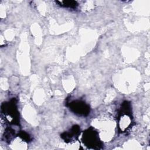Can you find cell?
<instances>
[{"label": "cell", "instance_id": "cell-1", "mask_svg": "<svg viewBox=\"0 0 150 150\" xmlns=\"http://www.w3.org/2000/svg\"><path fill=\"white\" fill-rule=\"evenodd\" d=\"M131 104L128 101H124L121 107L118 114V128L120 131L123 132L127 130L132 122Z\"/></svg>", "mask_w": 150, "mask_h": 150}, {"label": "cell", "instance_id": "cell-2", "mask_svg": "<svg viewBox=\"0 0 150 150\" xmlns=\"http://www.w3.org/2000/svg\"><path fill=\"white\" fill-rule=\"evenodd\" d=\"M82 141L89 148L100 149L103 145L99 139L98 132L92 127L89 128L84 132Z\"/></svg>", "mask_w": 150, "mask_h": 150}, {"label": "cell", "instance_id": "cell-3", "mask_svg": "<svg viewBox=\"0 0 150 150\" xmlns=\"http://www.w3.org/2000/svg\"><path fill=\"white\" fill-rule=\"evenodd\" d=\"M2 113L4 116L11 118V123L13 124H19V112L17 108L16 101L15 98L10 101L4 103L1 106Z\"/></svg>", "mask_w": 150, "mask_h": 150}, {"label": "cell", "instance_id": "cell-4", "mask_svg": "<svg viewBox=\"0 0 150 150\" xmlns=\"http://www.w3.org/2000/svg\"><path fill=\"white\" fill-rule=\"evenodd\" d=\"M68 107L70 111L80 116L85 117L90 113V106L81 100H73L69 103Z\"/></svg>", "mask_w": 150, "mask_h": 150}, {"label": "cell", "instance_id": "cell-5", "mask_svg": "<svg viewBox=\"0 0 150 150\" xmlns=\"http://www.w3.org/2000/svg\"><path fill=\"white\" fill-rule=\"evenodd\" d=\"M80 127L78 125H74L67 132H64L61 134V137L66 142H69L77 138L80 133Z\"/></svg>", "mask_w": 150, "mask_h": 150}, {"label": "cell", "instance_id": "cell-6", "mask_svg": "<svg viewBox=\"0 0 150 150\" xmlns=\"http://www.w3.org/2000/svg\"><path fill=\"white\" fill-rule=\"evenodd\" d=\"M57 3H59V5L62 6L69 8H76L78 5L76 1H57Z\"/></svg>", "mask_w": 150, "mask_h": 150}, {"label": "cell", "instance_id": "cell-7", "mask_svg": "<svg viewBox=\"0 0 150 150\" xmlns=\"http://www.w3.org/2000/svg\"><path fill=\"white\" fill-rule=\"evenodd\" d=\"M19 135L20 137H21L23 140H25L26 141H29L30 140V137L29 136V135L23 131L21 132L20 134H19Z\"/></svg>", "mask_w": 150, "mask_h": 150}]
</instances>
